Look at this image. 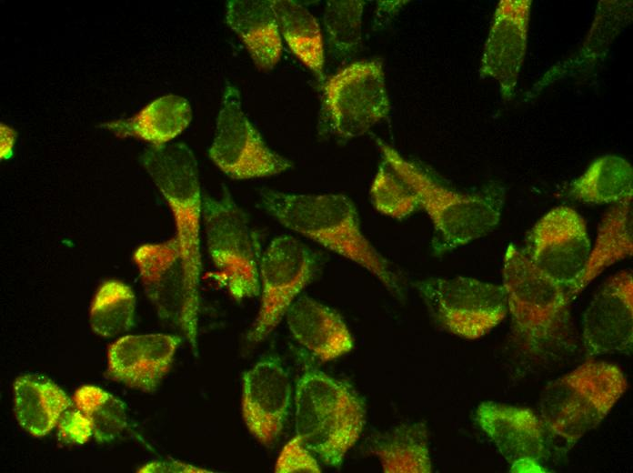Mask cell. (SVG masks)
Returning <instances> with one entry per match:
<instances>
[{"label":"cell","mask_w":633,"mask_h":473,"mask_svg":"<svg viewBox=\"0 0 633 473\" xmlns=\"http://www.w3.org/2000/svg\"><path fill=\"white\" fill-rule=\"evenodd\" d=\"M208 156L226 176L239 180L276 176L293 166L266 144L245 114L238 89L231 84L224 90Z\"/></svg>","instance_id":"cell-12"},{"label":"cell","mask_w":633,"mask_h":473,"mask_svg":"<svg viewBox=\"0 0 633 473\" xmlns=\"http://www.w3.org/2000/svg\"><path fill=\"white\" fill-rule=\"evenodd\" d=\"M281 37L293 54L320 80H324L325 51L320 26L301 4L275 0Z\"/></svg>","instance_id":"cell-26"},{"label":"cell","mask_w":633,"mask_h":473,"mask_svg":"<svg viewBox=\"0 0 633 473\" xmlns=\"http://www.w3.org/2000/svg\"><path fill=\"white\" fill-rule=\"evenodd\" d=\"M366 423L364 403L347 383L307 366L295 393V430L324 464L339 468Z\"/></svg>","instance_id":"cell-3"},{"label":"cell","mask_w":633,"mask_h":473,"mask_svg":"<svg viewBox=\"0 0 633 473\" xmlns=\"http://www.w3.org/2000/svg\"><path fill=\"white\" fill-rule=\"evenodd\" d=\"M13 391L15 418L34 437L45 436L57 427L63 413L72 406L57 385L32 375L16 377Z\"/></svg>","instance_id":"cell-22"},{"label":"cell","mask_w":633,"mask_h":473,"mask_svg":"<svg viewBox=\"0 0 633 473\" xmlns=\"http://www.w3.org/2000/svg\"><path fill=\"white\" fill-rule=\"evenodd\" d=\"M140 163L172 211L175 236L188 269L200 278L203 197L195 155L181 142L151 145L140 156Z\"/></svg>","instance_id":"cell-7"},{"label":"cell","mask_w":633,"mask_h":473,"mask_svg":"<svg viewBox=\"0 0 633 473\" xmlns=\"http://www.w3.org/2000/svg\"><path fill=\"white\" fill-rule=\"evenodd\" d=\"M180 341L166 334L124 336L108 347L107 376L129 387L152 392L169 371Z\"/></svg>","instance_id":"cell-18"},{"label":"cell","mask_w":633,"mask_h":473,"mask_svg":"<svg viewBox=\"0 0 633 473\" xmlns=\"http://www.w3.org/2000/svg\"><path fill=\"white\" fill-rule=\"evenodd\" d=\"M376 141L382 159L417 191L420 206L433 224L432 247L436 253L467 245L486 236L498 224L505 201L503 186L491 184L473 194L454 191L393 146L379 138Z\"/></svg>","instance_id":"cell-2"},{"label":"cell","mask_w":633,"mask_h":473,"mask_svg":"<svg viewBox=\"0 0 633 473\" xmlns=\"http://www.w3.org/2000/svg\"><path fill=\"white\" fill-rule=\"evenodd\" d=\"M590 248L583 217L573 208L559 206L536 222L521 249L538 268L564 286L573 298Z\"/></svg>","instance_id":"cell-13"},{"label":"cell","mask_w":633,"mask_h":473,"mask_svg":"<svg viewBox=\"0 0 633 473\" xmlns=\"http://www.w3.org/2000/svg\"><path fill=\"white\" fill-rule=\"evenodd\" d=\"M368 449L386 473L432 471L428 437L424 423H407L372 438Z\"/></svg>","instance_id":"cell-24"},{"label":"cell","mask_w":633,"mask_h":473,"mask_svg":"<svg viewBox=\"0 0 633 473\" xmlns=\"http://www.w3.org/2000/svg\"><path fill=\"white\" fill-rule=\"evenodd\" d=\"M480 428L495 444L513 472H543L547 430L531 409L486 401L476 410Z\"/></svg>","instance_id":"cell-14"},{"label":"cell","mask_w":633,"mask_h":473,"mask_svg":"<svg viewBox=\"0 0 633 473\" xmlns=\"http://www.w3.org/2000/svg\"><path fill=\"white\" fill-rule=\"evenodd\" d=\"M633 169L625 158L606 155L595 159L568 189V196L587 204H617L632 197Z\"/></svg>","instance_id":"cell-25"},{"label":"cell","mask_w":633,"mask_h":473,"mask_svg":"<svg viewBox=\"0 0 633 473\" xmlns=\"http://www.w3.org/2000/svg\"><path fill=\"white\" fill-rule=\"evenodd\" d=\"M137 472L145 473H211V470L176 460H157L141 467Z\"/></svg>","instance_id":"cell-33"},{"label":"cell","mask_w":633,"mask_h":473,"mask_svg":"<svg viewBox=\"0 0 633 473\" xmlns=\"http://www.w3.org/2000/svg\"><path fill=\"white\" fill-rule=\"evenodd\" d=\"M317 267L316 253L300 239L283 234L270 241L259 263L260 305L247 341L258 343L270 335Z\"/></svg>","instance_id":"cell-11"},{"label":"cell","mask_w":633,"mask_h":473,"mask_svg":"<svg viewBox=\"0 0 633 473\" xmlns=\"http://www.w3.org/2000/svg\"><path fill=\"white\" fill-rule=\"evenodd\" d=\"M285 316L293 337L322 361L336 359L354 347L341 316L306 295L297 297Z\"/></svg>","instance_id":"cell-19"},{"label":"cell","mask_w":633,"mask_h":473,"mask_svg":"<svg viewBox=\"0 0 633 473\" xmlns=\"http://www.w3.org/2000/svg\"><path fill=\"white\" fill-rule=\"evenodd\" d=\"M226 20L259 69L270 70L277 64L282 37L273 0H230Z\"/></svg>","instance_id":"cell-20"},{"label":"cell","mask_w":633,"mask_h":473,"mask_svg":"<svg viewBox=\"0 0 633 473\" xmlns=\"http://www.w3.org/2000/svg\"><path fill=\"white\" fill-rule=\"evenodd\" d=\"M73 398L75 407L91 421L95 440H114L126 428L124 402L104 389L85 385L76 389Z\"/></svg>","instance_id":"cell-28"},{"label":"cell","mask_w":633,"mask_h":473,"mask_svg":"<svg viewBox=\"0 0 633 473\" xmlns=\"http://www.w3.org/2000/svg\"><path fill=\"white\" fill-rule=\"evenodd\" d=\"M627 387L619 367L588 360L545 387L539 418L548 433L573 445L606 418Z\"/></svg>","instance_id":"cell-5"},{"label":"cell","mask_w":633,"mask_h":473,"mask_svg":"<svg viewBox=\"0 0 633 473\" xmlns=\"http://www.w3.org/2000/svg\"><path fill=\"white\" fill-rule=\"evenodd\" d=\"M265 210L286 228L356 263L403 297L399 277L364 235L353 201L343 194H290L262 189Z\"/></svg>","instance_id":"cell-1"},{"label":"cell","mask_w":633,"mask_h":473,"mask_svg":"<svg viewBox=\"0 0 633 473\" xmlns=\"http://www.w3.org/2000/svg\"><path fill=\"white\" fill-rule=\"evenodd\" d=\"M366 2L327 1L324 25L333 56L345 60L354 55L362 40V15Z\"/></svg>","instance_id":"cell-29"},{"label":"cell","mask_w":633,"mask_h":473,"mask_svg":"<svg viewBox=\"0 0 633 473\" xmlns=\"http://www.w3.org/2000/svg\"><path fill=\"white\" fill-rule=\"evenodd\" d=\"M415 287L435 322L462 338L484 337L507 315L502 285L455 277L427 278Z\"/></svg>","instance_id":"cell-10"},{"label":"cell","mask_w":633,"mask_h":473,"mask_svg":"<svg viewBox=\"0 0 633 473\" xmlns=\"http://www.w3.org/2000/svg\"><path fill=\"white\" fill-rule=\"evenodd\" d=\"M202 218L219 283L238 301L258 296L261 237L247 215L226 192L203 196Z\"/></svg>","instance_id":"cell-6"},{"label":"cell","mask_w":633,"mask_h":473,"mask_svg":"<svg viewBox=\"0 0 633 473\" xmlns=\"http://www.w3.org/2000/svg\"><path fill=\"white\" fill-rule=\"evenodd\" d=\"M276 473H319L321 468L316 456L296 435L282 448L275 466Z\"/></svg>","instance_id":"cell-31"},{"label":"cell","mask_w":633,"mask_h":473,"mask_svg":"<svg viewBox=\"0 0 633 473\" xmlns=\"http://www.w3.org/2000/svg\"><path fill=\"white\" fill-rule=\"evenodd\" d=\"M136 304L135 293L129 286L115 279L105 281L90 307L92 330L104 337L126 333L134 324Z\"/></svg>","instance_id":"cell-27"},{"label":"cell","mask_w":633,"mask_h":473,"mask_svg":"<svg viewBox=\"0 0 633 473\" xmlns=\"http://www.w3.org/2000/svg\"><path fill=\"white\" fill-rule=\"evenodd\" d=\"M582 341L588 356L630 353L633 345V276L622 270L595 294L582 319Z\"/></svg>","instance_id":"cell-15"},{"label":"cell","mask_w":633,"mask_h":473,"mask_svg":"<svg viewBox=\"0 0 633 473\" xmlns=\"http://www.w3.org/2000/svg\"><path fill=\"white\" fill-rule=\"evenodd\" d=\"M1 131V149L0 156L1 160H6L12 157L14 153V146L17 137V132L6 124H0Z\"/></svg>","instance_id":"cell-34"},{"label":"cell","mask_w":633,"mask_h":473,"mask_svg":"<svg viewBox=\"0 0 633 473\" xmlns=\"http://www.w3.org/2000/svg\"><path fill=\"white\" fill-rule=\"evenodd\" d=\"M191 120L189 102L180 96L166 95L147 104L132 117L109 121L100 126L117 137H136L159 146L170 143Z\"/></svg>","instance_id":"cell-21"},{"label":"cell","mask_w":633,"mask_h":473,"mask_svg":"<svg viewBox=\"0 0 633 473\" xmlns=\"http://www.w3.org/2000/svg\"><path fill=\"white\" fill-rule=\"evenodd\" d=\"M134 261L158 316L181 330L196 355L200 278L188 269L176 237L140 246Z\"/></svg>","instance_id":"cell-8"},{"label":"cell","mask_w":633,"mask_h":473,"mask_svg":"<svg viewBox=\"0 0 633 473\" xmlns=\"http://www.w3.org/2000/svg\"><path fill=\"white\" fill-rule=\"evenodd\" d=\"M292 385L280 360L268 356L242 378L241 408L249 432L266 447L279 438L291 405Z\"/></svg>","instance_id":"cell-16"},{"label":"cell","mask_w":633,"mask_h":473,"mask_svg":"<svg viewBox=\"0 0 633 473\" xmlns=\"http://www.w3.org/2000/svg\"><path fill=\"white\" fill-rule=\"evenodd\" d=\"M530 0H501L481 57L479 74L496 80L505 100L515 93L527 51Z\"/></svg>","instance_id":"cell-17"},{"label":"cell","mask_w":633,"mask_h":473,"mask_svg":"<svg viewBox=\"0 0 633 473\" xmlns=\"http://www.w3.org/2000/svg\"><path fill=\"white\" fill-rule=\"evenodd\" d=\"M503 284L513 337L528 353L563 343L570 334L568 289L538 268L514 244L503 258Z\"/></svg>","instance_id":"cell-4"},{"label":"cell","mask_w":633,"mask_h":473,"mask_svg":"<svg viewBox=\"0 0 633 473\" xmlns=\"http://www.w3.org/2000/svg\"><path fill=\"white\" fill-rule=\"evenodd\" d=\"M370 196L379 213L395 219H403L421 207L417 191L385 160L371 184Z\"/></svg>","instance_id":"cell-30"},{"label":"cell","mask_w":633,"mask_h":473,"mask_svg":"<svg viewBox=\"0 0 633 473\" xmlns=\"http://www.w3.org/2000/svg\"><path fill=\"white\" fill-rule=\"evenodd\" d=\"M389 109L385 73L379 59L349 64L324 85L321 120L325 129L340 139L363 136L386 118Z\"/></svg>","instance_id":"cell-9"},{"label":"cell","mask_w":633,"mask_h":473,"mask_svg":"<svg viewBox=\"0 0 633 473\" xmlns=\"http://www.w3.org/2000/svg\"><path fill=\"white\" fill-rule=\"evenodd\" d=\"M69 408L63 413L57 424L58 440L65 444H85L94 436L91 421L77 408Z\"/></svg>","instance_id":"cell-32"},{"label":"cell","mask_w":633,"mask_h":473,"mask_svg":"<svg viewBox=\"0 0 633 473\" xmlns=\"http://www.w3.org/2000/svg\"><path fill=\"white\" fill-rule=\"evenodd\" d=\"M632 197H628L614 204L602 217L574 297L608 267L632 255Z\"/></svg>","instance_id":"cell-23"}]
</instances>
